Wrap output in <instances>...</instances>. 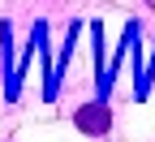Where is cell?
<instances>
[{"mask_svg": "<svg viewBox=\"0 0 155 142\" xmlns=\"http://www.w3.org/2000/svg\"><path fill=\"white\" fill-rule=\"evenodd\" d=\"M73 125L82 134H108L112 129V112H108V104H86V108H78Z\"/></svg>", "mask_w": 155, "mask_h": 142, "instance_id": "cell-1", "label": "cell"}]
</instances>
